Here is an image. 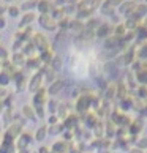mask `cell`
Returning a JSON list of instances; mask_svg holds the SVG:
<instances>
[{
  "label": "cell",
  "instance_id": "30",
  "mask_svg": "<svg viewBox=\"0 0 147 153\" xmlns=\"http://www.w3.org/2000/svg\"><path fill=\"white\" fill-rule=\"evenodd\" d=\"M5 95H7V90L2 87V88H0V100H3V96H5Z\"/></svg>",
  "mask_w": 147,
  "mask_h": 153
},
{
  "label": "cell",
  "instance_id": "11",
  "mask_svg": "<svg viewBox=\"0 0 147 153\" xmlns=\"http://www.w3.org/2000/svg\"><path fill=\"white\" fill-rule=\"evenodd\" d=\"M37 7H38V10L41 11L43 14H46L48 10H49V2H48V0H41V2L37 3Z\"/></svg>",
  "mask_w": 147,
  "mask_h": 153
},
{
  "label": "cell",
  "instance_id": "8",
  "mask_svg": "<svg viewBox=\"0 0 147 153\" xmlns=\"http://www.w3.org/2000/svg\"><path fill=\"white\" fill-rule=\"evenodd\" d=\"M35 112V109H33L32 106H24L22 107V114H24V117L30 118V120H35L37 118V114H33Z\"/></svg>",
  "mask_w": 147,
  "mask_h": 153
},
{
  "label": "cell",
  "instance_id": "10",
  "mask_svg": "<svg viewBox=\"0 0 147 153\" xmlns=\"http://www.w3.org/2000/svg\"><path fill=\"white\" fill-rule=\"evenodd\" d=\"M65 149H66V144L63 142V140H59V142H55V144L52 145V150H54L55 153H63Z\"/></svg>",
  "mask_w": 147,
  "mask_h": 153
},
{
  "label": "cell",
  "instance_id": "19",
  "mask_svg": "<svg viewBox=\"0 0 147 153\" xmlns=\"http://www.w3.org/2000/svg\"><path fill=\"white\" fill-rule=\"evenodd\" d=\"M51 65H52L54 70H60V66H62V60H60V57H55L52 62H51Z\"/></svg>",
  "mask_w": 147,
  "mask_h": 153
},
{
  "label": "cell",
  "instance_id": "24",
  "mask_svg": "<svg viewBox=\"0 0 147 153\" xmlns=\"http://www.w3.org/2000/svg\"><path fill=\"white\" fill-rule=\"evenodd\" d=\"M138 147H139V150H143V149H147V137L141 139L139 142H138Z\"/></svg>",
  "mask_w": 147,
  "mask_h": 153
},
{
  "label": "cell",
  "instance_id": "13",
  "mask_svg": "<svg viewBox=\"0 0 147 153\" xmlns=\"http://www.w3.org/2000/svg\"><path fill=\"white\" fill-rule=\"evenodd\" d=\"M136 79H138L139 84H147V70L139 71L138 74H136Z\"/></svg>",
  "mask_w": 147,
  "mask_h": 153
},
{
  "label": "cell",
  "instance_id": "15",
  "mask_svg": "<svg viewBox=\"0 0 147 153\" xmlns=\"http://www.w3.org/2000/svg\"><path fill=\"white\" fill-rule=\"evenodd\" d=\"M147 14V5H141V7H136V14H134V18H141V16Z\"/></svg>",
  "mask_w": 147,
  "mask_h": 153
},
{
  "label": "cell",
  "instance_id": "25",
  "mask_svg": "<svg viewBox=\"0 0 147 153\" xmlns=\"http://www.w3.org/2000/svg\"><path fill=\"white\" fill-rule=\"evenodd\" d=\"M37 3H38V2H27V5H25V3L22 5V10H29V8H33Z\"/></svg>",
  "mask_w": 147,
  "mask_h": 153
},
{
  "label": "cell",
  "instance_id": "32",
  "mask_svg": "<svg viewBox=\"0 0 147 153\" xmlns=\"http://www.w3.org/2000/svg\"><path fill=\"white\" fill-rule=\"evenodd\" d=\"M5 24H7V22H5V19H3V18H0V29H3Z\"/></svg>",
  "mask_w": 147,
  "mask_h": 153
},
{
  "label": "cell",
  "instance_id": "23",
  "mask_svg": "<svg viewBox=\"0 0 147 153\" xmlns=\"http://www.w3.org/2000/svg\"><path fill=\"white\" fill-rule=\"evenodd\" d=\"M8 13L14 18V16H18V14H19V8H16V7H10V8H8Z\"/></svg>",
  "mask_w": 147,
  "mask_h": 153
},
{
  "label": "cell",
  "instance_id": "6",
  "mask_svg": "<svg viewBox=\"0 0 147 153\" xmlns=\"http://www.w3.org/2000/svg\"><path fill=\"white\" fill-rule=\"evenodd\" d=\"M44 96H46V90H40V92L35 93V96H33V103H35V106H43L44 104Z\"/></svg>",
  "mask_w": 147,
  "mask_h": 153
},
{
  "label": "cell",
  "instance_id": "33",
  "mask_svg": "<svg viewBox=\"0 0 147 153\" xmlns=\"http://www.w3.org/2000/svg\"><path fill=\"white\" fill-rule=\"evenodd\" d=\"M40 153H48V149L46 147H41V149H40Z\"/></svg>",
  "mask_w": 147,
  "mask_h": 153
},
{
  "label": "cell",
  "instance_id": "5",
  "mask_svg": "<svg viewBox=\"0 0 147 153\" xmlns=\"http://www.w3.org/2000/svg\"><path fill=\"white\" fill-rule=\"evenodd\" d=\"M109 33H111V27H109L108 24H101V25H98V29H97V36L106 38V36H109Z\"/></svg>",
  "mask_w": 147,
  "mask_h": 153
},
{
  "label": "cell",
  "instance_id": "12",
  "mask_svg": "<svg viewBox=\"0 0 147 153\" xmlns=\"http://www.w3.org/2000/svg\"><path fill=\"white\" fill-rule=\"evenodd\" d=\"M141 129H143V120H136L133 123V126H130V133L136 134L138 131H141Z\"/></svg>",
  "mask_w": 147,
  "mask_h": 153
},
{
  "label": "cell",
  "instance_id": "37",
  "mask_svg": "<svg viewBox=\"0 0 147 153\" xmlns=\"http://www.w3.org/2000/svg\"><path fill=\"white\" fill-rule=\"evenodd\" d=\"M0 142H2V139H0Z\"/></svg>",
  "mask_w": 147,
  "mask_h": 153
},
{
  "label": "cell",
  "instance_id": "3",
  "mask_svg": "<svg viewBox=\"0 0 147 153\" xmlns=\"http://www.w3.org/2000/svg\"><path fill=\"white\" fill-rule=\"evenodd\" d=\"M62 87H63V81H60V79H57V81H54V82H51L49 84V88H48V93L51 95H57Z\"/></svg>",
  "mask_w": 147,
  "mask_h": 153
},
{
  "label": "cell",
  "instance_id": "9",
  "mask_svg": "<svg viewBox=\"0 0 147 153\" xmlns=\"http://www.w3.org/2000/svg\"><path fill=\"white\" fill-rule=\"evenodd\" d=\"M46 134H48V128H46V126H41V128L37 129L35 139H37V140H43L44 137H46Z\"/></svg>",
  "mask_w": 147,
  "mask_h": 153
},
{
  "label": "cell",
  "instance_id": "18",
  "mask_svg": "<svg viewBox=\"0 0 147 153\" xmlns=\"http://www.w3.org/2000/svg\"><path fill=\"white\" fill-rule=\"evenodd\" d=\"M138 38H141V39L147 38V27H139L138 29Z\"/></svg>",
  "mask_w": 147,
  "mask_h": 153
},
{
  "label": "cell",
  "instance_id": "21",
  "mask_svg": "<svg viewBox=\"0 0 147 153\" xmlns=\"http://www.w3.org/2000/svg\"><path fill=\"white\" fill-rule=\"evenodd\" d=\"M139 57L141 59H147V44H144V46L139 49Z\"/></svg>",
  "mask_w": 147,
  "mask_h": 153
},
{
  "label": "cell",
  "instance_id": "4",
  "mask_svg": "<svg viewBox=\"0 0 147 153\" xmlns=\"http://www.w3.org/2000/svg\"><path fill=\"white\" fill-rule=\"evenodd\" d=\"M33 39H35V46L40 51H46L48 49V41H46V38H44L43 35H35Z\"/></svg>",
  "mask_w": 147,
  "mask_h": 153
},
{
  "label": "cell",
  "instance_id": "7",
  "mask_svg": "<svg viewBox=\"0 0 147 153\" xmlns=\"http://www.w3.org/2000/svg\"><path fill=\"white\" fill-rule=\"evenodd\" d=\"M41 79H43V74H35L33 76V79H32V82L29 84V88L30 90H33V92H37V90L40 88V84H41Z\"/></svg>",
  "mask_w": 147,
  "mask_h": 153
},
{
  "label": "cell",
  "instance_id": "34",
  "mask_svg": "<svg viewBox=\"0 0 147 153\" xmlns=\"http://www.w3.org/2000/svg\"><path fill=\"white\" fill-rule=\"evenodd\" d=\"M130 153H143V152H141V150L138 152V149H133V150H130Z\"/></svg>",
  "mask_w": 147,
  "mask_h": 153
},
{
  "label": "cell",
  "instance_id": "14",
  "mask_svg": "<svg viewBox=\"0 0 147 153\" xmlns=\"http://www.w3.org/2000/svg\"><path fill=\"white\" fill-rule=\"evenodd\" d=\"M134 8H136V3H134V2H128L125 5H122L120 11H122V13H130V10H134Z\"/></svg>",
  "mask_w": 147,
  "mask_h": 153
},
{
  "label": "cell",
  "instance_id": "29",
  "mask_svg": "<svg viewBox=\"0 0 147 153\" xmlns=\"http://www.w3.org/2000/svg\"><path fill=\"white\" fill-rule=\"evenodd\" d=\"M7 55L8 54H7V51H5V48H0V59L5 60V59H7Z\"/></svg>",
  "mask_w": 147,
  "mask_h": 153
},
{
  "label": "cell",
  "instance_id": "2",
  "mask_svg": "<svg viewBox=\"0 0 147 153\" xmlns=\"http://www.w3.org/2000/svg\"><path fill=\"white\" fill-rule=\"evenodd\" d=\"M90 106V98L89 96H81L78 101H76V111L81 112V114H84Z\"/></svg>",
  "mask_w": 147,
  "mask_h": 153
},
{
  "label": "cell",
  "instance_id": "28",
  "mask_svg": "<svg viewBox=\"0 0 147 153\" xmlns=\"http://www.w3.org/2000/svg\"><path fill=\"white\" fill-rule=\"evenodd\" d=\"M49 111H51V114H55V101H52V103L49 101Z\"/></svg>",
  "mask_w": 147,
  "mask_h": 153
},
{
  "label": "cell",
  "instance_id": "16",
  "mask_svg": "<svg viewBox=\"0 0 147 153\" xmlns=\"http://www.w3.org/2000/svg\"><path fill=\"white\" fill-rule=\"evenodd\" d=\"M33 19H35V14H32V13L25 14L24 18H22V21H21V25H25V24H29V22H32Z\"/></svg>",
  "mask_w": 147,
  "mask_h": 153
},
{
  "label": "cell",
  "instance_id": "20",
  "mask_svg": "<svg viewBox=\"0 0 147 153\" xmlns=\"http://www.w3.org/2000/svg\"><path fill=\"white\" fill-rule=\"evenodd\" d=\"M112 95H116V87H114V85H109L108 92H106V100H109Z\"/></svg>",
  "mask_w": 147,
  "mask_h": 153
},
{
  "label": "cell",
  "instance_id": "17",
  "mask_svg": "<svg viewBox=\"0 0 147 153\" xmlns=\"http://www.w3.org/2000/svg\"><path fill=\"white\" fill-rule=\"evenodd\" d=\"M8 82H10L8 73H0V85H7Z\"/></svg>",
  "mask_w": 147,
  "mask_h": 153
},
{
  "label": "cell",
  "instance_id": "1",
  "mask_svg": "<svg viewBox=\"0 0 147 153\" xmlns=\"http://www.w3.org/2000/svg\"><path fill=\"white\" fill-rule=\"evenodd\" d=\"M38 21H40V24H41L43 29H48V30H54L55 29V21L51 18V16H48V14H41L38 18Z\"/></svg>",
  "mask_w": 147,
  "mask_h": 153
},
{
  "label": "cell",
  "instance_id": "36",
  "mask_svg": "<svg viewBox=\"0 0 147 153\" xmlns=\"http://www.w3.org/2000/svg\"><path fill=\"white\" fill-rule=\"evenodd\" d=\"M0 111H2V101H0Z\"/></svg>",
  "mask_w": 147,
  "mask_h": 153
},
{
  "label": "cell",
  "instance_id": "27",
  "mask_svg": "<svg viewBox=\"0 0 147 153\" xmlns=\"http://www.w3.org/2000/svg\"><path fill=\"white\" fill-rule=\"evenodd\" d=\"M14 63H22V60H24V57H22V54H16L14 55Z\"/></svg>",
  "mask_w": 147,
  "mask_h": 153
},
{
  "label": "cell",
  "instance_id": "35",
  "mask_svg": "<svg viewBox=\"0 0 147 153\" xmlns=\"http://www.w3.org/2000/svg\"><path fill=\"white\" fill-rule=\"evenodd\" d=\"M2 13H3V8H2V7H0V14H2Z\"/></svg>",
  "mask_w": 147,
  "mask_h": 153
},
{
  "label": "cell",
  "instance_id": "22",
  "mask_svg": "<svg viewBox=\"0 0 147 153\" xmlns=\"http://www.w3.org/2000/svg\"><path fill=\"white\" fill-rule=\"evenodd\" d=\"M122 3V0H108L104 5L106 7H117V5H120Z\"/></svg>",
  "mask_w": 147,
  "mask_h": 153
},
{
  "label": "cell",
  "instance_id": "26",
  "mask_svg": "<svg viewBox=\"0 0 147 153\" xmlns=\"http://www.w3.org/2000/svg\"><path fill=\"white\" fill-rule=\"evenodd\" d=\"M48 122H49V125H57L59 118L55 117V115H52V117H49V118H48Z\"/></svg>",
  "mask_w": 147,
  "mask_h": 153
},
{
  "label": "cell",
  "instance_id": "31",
  "mask_svg": "<svg viewBox=\"0 0 147 153\" xmlns=\"http://www.w3.org/2000/svg\"><path fill=\"white\" fill-rule=\"evenodd\" d=\"M60 27H65V29H66V27H68V21H60Z\"/></svg>",
  "mask_w": 147,
  "mask_h": 153
}]
</instances>
